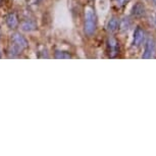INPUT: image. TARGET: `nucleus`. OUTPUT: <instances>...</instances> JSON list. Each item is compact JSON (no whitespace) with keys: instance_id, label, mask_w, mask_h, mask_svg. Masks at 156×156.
I'll return each instance as SVG.
<instances>
[{"instance_id":"2","label":"nucleus","mask_w":156,"mask_h":156,"mask_svg":"<svg viewBox=\"0 0 156 156\" xmlns=\"http://www.w3.org/2000/svg\"><path fill=\"white\" fill-rule=\"evenodd\" d=\"M97 29V16L93 7L87 6L85 8V20H84V31L88 37L95 34Z\"/></svg>"},{"instance_id":"13","label":"nucleus","mask_w":156,"mask_h":156,"mask_svg":"<svg viewBox=\"0 0 156 156\" xmlns=\"http://www.w3.org/2000/svg\"><path fill=\"white\" fill-rule=\"evenodd\" d=\"M41 0H30V4H38Z\"/></svg>"},{"instance_id":"3","label":"nucleus","mask_w":156,"mask_h":156,"mask_svg":"<svg viewBox=\"0 0 156 156\" xmlns=\"http://www.w3.org/2000/svg\"><path fill=\"white\" fill-rule=\"evenodd\" d=\"M107 54L110 58H115L120 52L119 42L113 36H109L107 39Z\"/></svg>"},{"instance_id":"4","label":"nucleus","mask_w":156,"mask_h":156,"mask_svg":"<svg viewBox=\"0 0 156 156\" xmlns=\"http://www.w3.org/2000/svg\"><path fill=\"white\" fill-rule=\"evenodd\" d=\"M155 51H156L155 41L153 38H149V39L146 41L145 49H144L142 58L143 59H150V58H153L155 55Z\"/></svg>"},{"instance_id":"1","label":"nucleus","mask_w":156,"mask_h":156,"mask_svg":"<svg viewBox=\"0 0 156 156\" xmlns=\"http://www.w3.org/2000/svg\"><path fill=\"white\" fill-rule=\"evenodd\" d=\"M29 43L27 39L20 33H13L10 36V44L8 47V55L9 57H16L26 48H28Z\"/></svg>"},{"instance_id":"11","label":"nucleus","mask_w":156,"mask_h":156,"mask_svg":"<svg viewBox=\"0 0 156 156\" xmlns=\"http://www.w3.org/2000/svg\"><path fill=\"white\" fill-rule=\"evenodd\" d=\"M55 58H57V59H69V58H72V55L66 51H56L55 52Z\"/></svg>"},{"instance_id":"17","label":"nucleus","mask_w":156,"mask_h":156,"mask_svg":"<svg viewBox=\"0 0 156 156\" xmlns=\"http://www.w3.org/2000/svg\"><path fill=\"white\" fill-rule=\"evenodd\" d=\"M155 23H156V17H155Z\"/></svg>"},{"instance_id":"10","label":"nucleus","mask_w":156,"mask_h":156,"mask_svg":"<svg viewBox=\"0 0 156 156\" xmlns=\"http://www.w3.org/2000/svg\"><path fill=\"white\" fill-rule=\"evenodd\" d=\"M129 27H131V20H129L128 17H125V19H122L120 20V23H119V28L120 29V31L122 32H126L128 31Z\"/></svg>"},{"instance_id":"14","label":"nucleus","mask_w":156,"mask_h":156,"mask_svg":"<svg viewBox=\"0 0 156 156\" xmlns=\"http://www.w3.org/2000/svg\"><path fill=\"white\" fill-rule=\"evenodd\" d=\"M152 1H153V3H154V4L156 5V0H152Z\"/></svg>"},{"instance_id":"6","label":"nucleus","mask_w":156,"mask_h":156,"mask_svg":"<svg viewBox=\"0 0 156 156\" xmlns=\"http://www.w3.org/2000/svg\"><path fill=\"white\" fill-rule=\"evenodd\" d=\"M145 14H146L145 5L141 3V2H137L133 6V8H132V16L136 17V19H141V17L145 16Z\"/></svg>"},{"instance_id":"7","label":"nucleus","mask_w":156,"mask_h":156,"mask_svg":"<svg viewBox=\"0 0 156 156\" xmlns=\"http://www.w3.org/2000/svg\"><path fill=\"white\" fill-rule=\"evenodd\" d=\"M5 23L9 29H16L19 27V19L16 12H10L5 16Z\"/></svg>"},{"instance_id":"16","label":"nucleus","mask_w":156,"mask_h":156,"mask_svg":"<svg viewBox=\"0 0 156 156\" xmlns=\"http://www.w3.org/2000/svg\"><path fill=\"white\" fill-rule=\"evenodd\" d=\"M0 38H1V30H0Z\"/></svg>"},{"instance_id":"12","label":"nucleus","mask_w":156,"mask_h":156,"mask_svg":"<svg viewBox=\"0 0 156 156\" xmlns=\"http://www.w3.org/2000/svg\"><path fill=\"white\" fill-rule=\"evenodd\" d=\"M128 0H112V3L116 8H122L126 5Z\"/></svg>"},{"instance_id":"9","label":"nucleus","mask_w":156,"mask_h":156,"mask_svg":"<svg viewBox=\"0 0 156 156\" xmlns=\"http://www.w3.org/2000/svg\"><path fill=\"white\" fill-rule=\"evenodd\" d=\"M119 22L116 17H114V16L111 17L106 23V30L109 32V33H113V32H115L117 29H119Z\"/></svg>"},{"instance_id":"5","label":"nucleus","mask_w":156,"mask_h":156,"mask_svg":"<svg viewBox=\"0 0 156 156\" xmlns=\"http://www.w3.org/2000/svg\"><path fill=\"white\" fill-rule=\"evenodd\" d=\"M145 31L141 27H137L134 32V38H133V47H140L142 43L145 40Z\"/></svg>"},{"instance_id":"8","label":"nucleus","mask_w":156,"mask_h":156,"mask_svg":"<svg viewBox=\"0 0 156 156\" xmlns=\"http://www.w3.org/2000/svg\"><path fill=\"white\" fill-rule=\"evenodd\" d=\"M20 26H22V30L25 31V32H32V31H34L37 29L36 22L32 19L23 20L22 22V23H20Z\"/></svg>"},{"instance_id":"15","label":"nucleus","mask_w":156,"mask_h":156,"mask_svg":"<svg viewBox=\"0 0 156 156\" xmlns=\"http://www.w3.org/2000/svg\"><path fill=\"white\" fill-rule=\"evenodd\" d=\"M2 2H3V0H0V5L2 4Z\"/></svg>"}]
</instances>
